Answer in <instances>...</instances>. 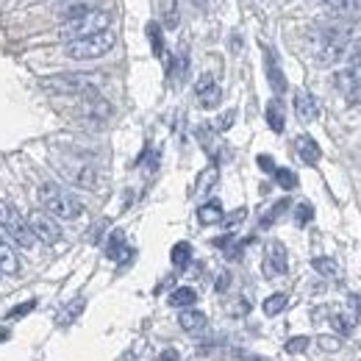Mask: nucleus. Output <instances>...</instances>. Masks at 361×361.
I'll list each match as a JSON object with an SVG mask.
<instances>
[{
	"label": "nucleus",
	"instance_id": "nucleus-15",
	"mask_svg": "<svg viewBox=\"0 0 361 361\" xmlns=\"http://www.w3.org/2000/svg\"><path fill=\"white\" fill-rule=\"evenodd\" d=\"M20 270V259L12 248V242L6 237H0V272L3 275H14Z\"/></svg>",
	"mask_w": 361,
	"mask_h": 361
},
{
	"label": "nucleus",
	"instance_id": "nucleus-1",
	"mask_svg": "<svg viewBox=\"0 0 361 361\" xmlns=\"http://www.w3.org/2000/svg\"><path fill=\"white\" fill-rule=\"evenodd\" d=\"M39 203L53 220H78V217L84 214V203L72 192H67L64 186L53 184V181L39 186Z\"/></svg>",
	"mask_w": 361,
	"mask_h": 361
},
{
	"label": "nucleus",
	"instance_id": "nucleus-16",
	"mask_svg": "<svg viewBox=\"0 0 361 361\" xmlns=\"http://www.w3.org/2000/svg\"><path fill=\"white\" fill-rule=\"evenodd\" d=\"M325 9H328L331 17H344V20H350V17L361 14V0H328Z\"/></svg>",
	"mask_w": 361,
	"mask_h": 361
},
{
	"label": "nucleus",
	"instance_id": "nucleus-13",
	"mask_svg": "<svg viewBox=\"0 0 361 361\" xmlns=\"http://www.w3.org/2000/svg\"><path fill=\"white\" fill-rule=\"evenodd\" d=\"M333 84H336V89H342L344 95H350L355 87H361V64H350L347 69L336 72Z\"/></svg>",
	"mask_w": 361,
	"mask_h": 361
},
{
	"label": "nucleus",
	"instance_id": "nucleus-2",
	"mask_svg": "<svg viewBox=\"0 0 361 361\" xmlns=\"http://www.w3.org/2000/svg\"><path fill=\"white\" fill-rule=\"evenodd\" d=\"M103 76L100 72H58V76H50V78H42V87L47 92H56V95H89V92H98Z\"/></svg>",
	"mask_w": 361,
	"mask_h": 361
},
{
	"label": "nucleus",
	"instance_id": "nucleus-4",
	"mask_svg": "<svg viewBox=\"0 0 361 361\" xmlns=\"http://www.w3.org/2000/svg\"><path fill=\"white\" fill-rule=\"evenodd\" d=\"M0 231L6 234L9 242H14L17 248H25V250H31L34 242H36L28 220L17 211V206L9 203V200H0Z\"/></svg>",
	"mask_w": 361,
	"mask_h": 361
},
{
	"label": "nucleus",
	"instance_id": "nucleus-32",
	"mask_svg": "<svg viewBox=\"0 0 361 361\" xmlns=\"http://www.w3.org/2000/svg\"><path fill=\"white\" fill-rule=\"evenodd\" d=\"M286 208H289V200H281V203H275V206H272V211H270V214L264 217V220H261V226H264V228H267V226H272V223L278 220V217H281Z\"/></svg>",
	"mask_w": 361,
	"mask_h": 361
},
{
	"label": "nucleus",
	"instance_id": "nucleus-6",
	"mask_svg": "<svg viewBox=\"0 0 361 361\" xmlns=\"http://www.w3.org/2000/svg\"><path fill=\"white\" fill-rule=\"evenodd\" d=\"M58 173L78 189H98V170L89 162L81 159H61L58 162Z\"/></svg>",
	"mask_w": 361,
	"mask_h": 361
},
{
	"label": "nucleus",
	"instance_id": "nucleus-36",
	"mask_svg": "<svg viewBox=\"0 0 361 361\" xmlns=\"http://www.w3.org/2000/svg\"><path fill=\"white\" fill-rule=\"evenodd\" d=\"M214 181H217V170L211 167V170H206V173L200 175V181H197V192H206L208 184H214Z\"/></svg>",
	"mask_w": 361,
	"mask_h": 361
},
{
	"label": "nucleus",
	"instance_id": "nucleus-23",
	"mask_svg": "<svg viewBox=\"0 0 361 361\" xmlns=\"http://www.w3.org/2000/svg\"><path fill=\"white\" fill-rule=\"evenodd\" d=\"M311 267H314L320 275H325V278H336V275H339V264H336L333 259H328V256H317V259L311 261Z\"/></svg>",
	"mask_w": 361,
	"mask_h": 361
},
{
	"label": "nucleus",
	"instance_id": "nucleus-41",
	"mask_svg": "<svg viewBox=\"0 0 361 361\" xmlns=\"http://www.w3.org/2000/svg\"><path fill=\"white\" fill-rule=\"evenodd\" d=\"M259 167H261L264 173H275V164H272L270 156H259Z\"/></svg>",
	"mask_w": 361,
	"mask_h": 361
},
{
	"label": "nucleus",
	"instance_id": "nucleus-14",
	"mask_svg": "<svg viewBox=\"0 0 361 361\" xmlns=\"http://www.w3.org/2000/svg\"><path fill=\"white\" fill-rule=\"evenodd\" d=\"M178 325H181L186 333H203L206 325H208V317H206L203 311H197V309H184V311L178 314Z\"/></svg>",
	"mask_w": 361,
	"mask_h": 361
},
{
	"label": "nucleus",
	"instance_id": "nucleus-28",
	"mask_svg": "<svg viewBox=\"0 0 361 361\" xmlns=\"http://www.w3.org/2000/svg\"><path fill=\"white\" fill-rule=\"evenodd\" d=\"M186 67H189V56H186V47L178 50V58H175V67H173V76L175 81H181L186 76Z\"/></svg>",
	"mask_w": 361,
	"mask_h": 361
},
{
	"label": "nucleus",
	"instance_id": "nucleus-45",
	"mask_svg": "<svg viewBox=\"0 0 361 361\" xmlns=\"http://www.w3.org/2000/svg\"><path fill=\"white\" fill-rule=\"evenodd\" d=\"M350 61H353V64H361V45H358V47L350 53Z\"/></svg>",
	"mask_w": 361,
	"mask_h": 361
},
{
	"label": "nucleus",
	"instance_id": "nucleus-29",
	"mask_svg": "<svg viewBox=\"0 0 361 361\" xmlns=\"http://www.w3.org/2000/svg\"><path fill=\"white\" fill-rule=\"evenodd\" d=\"M317 344H320V350H325V353H336V350H342V339H339V336H328V333L317 336Z\"/></svg>",
	"mask_w": 361,
	"mask_h": 361
},
{
	"label": "nucleus",
	"instance_id": "nucleus-8",
	"mask_svg": "<svg viewBox=\"0 0 361 361\" xmlns=\"http://www.w3.org/2000/svg\"><path fill=\"white\" fill-rule=\"evenodd\" d=\"M28 226L34 231V239H39L45 245H56L61 239V228H58V223L53 220L47 211H34L28 217Z\"/></svg>",
	"mask_w": 361,
	"mask_h": 361
},
{
	"label": "nucleus",
	"instance_id": "nucleus-35",
	"mask_svg": "<svg viewBox=\"0 0 361 361\" xmlns=\"http://www.w3.org/2000/svg\"><path fill=\"white\" fill-rule=\"evenodd\" d=\"M309 347V336H292V339H286V350L289 353H303Z\"/></svg>",
	"mask_w": 361,
	"mask_h": 361
},
{
	"label": "nucleus",
	"instance_id": "nucleus-37",
	"mask_svg": "<svg viewBox=\"0 0 361 361\" xmlns=\"http://www.w3.org/2000/svg\"><path fill=\"white\" fill-rule=\"evenodd\" d=\"M31 309H36V300H25L23 306H17V309H12L9 311V320H17V317H25Z\"/></svg>",
	"mask_w": 361,
	"mask_h": 361
},
{
	"label": "nucleus",
	"instance_id": "nucleus-10",
	"mask_svg": "<svg viewBox=\"0 0 361 361\" xmlns=\"http://www.w3.org/2000/svg\"><path fill=\"white\" fill-rule=\"evenodd\" d=\"M289 270V261H286V248L281 242H270L267 245V256H264V275L267 278H278Z\"/></svg>",
	"mask_w": 361,
	"mask_h": 361
},
{
	"label": "nucleus",
	"instance_id": "nucleus-5",
	"mask_svg": "<svg viewBox=\"0 0 361 361\" xmlns=\"http://www.w3.org/2000/svg\"><path fill=\"white\" fill-rule=\"evenodd\" d=\"M117 45V34L111 28L100 31V34H92V36H84V39H76V42H67L64 45V53L76 61H92V58H100L106 56L111 47Z\"/></svg>",
	"mask_w": 361,
	"mask_h": 361
},
{
	"label": "nucleus",
	"instance_id": "nucleus-25",
	"mask_svg": "<svg viewBox=\"0 0 361 361\" xmlns=\"http://www.w3.org/2000/svg\"><path fill=\"white\" fill-rule=\"evenodd\" d=\"M267 122H270V128H272L275 133H281V131H283V111H281L278 100H272V103L267 106Z\"/></svg>",
	"mask_w": 361,
	"mask_h": 361
},
{
	"label": "nucleus",
	"instance_id": "nucleus-9",
	"mask_svg": "<svg viewBox=\"0 0 361 361\" xmlns=\"http://www.w3.org/2000/svg\"><path fill=\"white\" fill-rule=\"evenodd\" d=\"M195 95H197L200 109H214V106H220V100H223V89H220V84H217L214 76H208V72L197 78V84H195Z\"/></svg>",
	"mask_w": 361,
	"mask_h": 361
},
{
	"label": "nucleus",
	"instance_id": "nucleus-40",
	"mask_svg": "<svg viewBox=\"0 0 361 361\" xmlns=\"http://www.w3.org/2000/svg\"><path fill=\"white\" fill-rule=\"evenodd\" d=\"M217 292H226V289H228V272H220V275H217Z\"/></svg>",
	"mask_w": 361,
	"mask_h": 361
},
{
	"label": "nucleus",
	"instance_id": "nucleus-27",
	"mask_svg": "<svg viewBox=\"0 0 361 361\" xmlns=\"http://www.w3.org/2000/svg\"><path fill=\"white\" fill-rule=\"evenodd\" d=\"M189 259H192V245H189V242H178V245L173 248V264L181 270V267L189 264Z\"/></svg>",
	"mask_w": 361,
	"mask_h": 361
},
{
	"label": "nucleus",
	"instance_id": "nucleus-19",
	"mask_svg": "<svg viewBox=\"0 0 361 361\" xmlns=\"http://www.w3.org/2000/svg\"><path fill=\"white\" fill-rule=\"evenodd\" d=\"M295 148H298V156H300L306 164H317V162H320V156H322L320 144H317L311 136H306V133L295 139Z\"/></svg>",
	"mask_w": 361,
	"mask_h": 361
},
{
	"label": "nucleus",
	"instance_id": "nucleus-21",
	"mask_svg": "<svg viewBox=\"0 0 361 361\" xmlns=\"http://www.w3.org/2000/svg\"><path fill=\"white\" fill-rule=\"evenodd\" d=\"M162 20H164V28H178V0H162Z\"/></svg>",
	"mask_w": 361,
	"mask_h": 361
},
{
	"label": "nucleus",
	"instance_id": "nucleus-20",
	"mask_svg": "<svg viewBox=\"0 0 361 361\" xmlns=\"http://www.w3.org/2000/svg\"><path fill=\"white\" fill-rule=\"evenodd\" d=\"M173 309H192V303H197V292L192 286H178L175 292L170 295V300H167Z\"/></svg>",
	"mask_w": 361,
	"mask_h": 361
},
{
	"label": "nucleus",
	"instance_id": "nucleus-17",
	"mask_svg": "<svg viewBox=\"0 0 361 361\" xmlns=\"http://www.w3.org/2000/svg\"><path fill=\"white\" fill-rule=\"evenodd\" d=\"M197 220L200 226H217V223H223L226 220V211L220 206V200H208L197 208Z\"/></svg>",
	"mask_w": 361,
	"mask_h": 361
},
{
	"label": "nucleus",
	"instance_id": "nucleus-30",
	"mask_svg": "<svg viewBox=\"0 0 361 361\" xmlns=\"http://www.w3.org/2000/svg\"><path fill=\"white\" fill-rule=\"evenodd\" d=\"M148 36H151V45H153L156 56H162V53H164V45H162V28H159L156 23L148 25Z\"/></svg>",
	"mask_w": 361,
	"mask_h": 361
},
{
	"label": "nucleus",
	"instance_id": "nucleus-31",
	"mask_svg": "<svg viewBox=\"0 0 361 361\" xmlns=\"http://www.w3.org/2000/svg\"><path fill=\"white\" fill-rule=\"evenodd\" d=\"M353 322H355V320H350V317H344V314H333V317H331V325H333L339 333H353Z\"/></svg>",
	"mask_w": 361,
	"mask_h": 361
},
{
	"label": "nucleus",
	"instance_id": "nucleus-33",
	"mask_svg": "<svg viewBox=\"0 0 361 361\" xmlns=\"http://www.w3.org/2000/svg\"><path fill=\"white\" fill-rule=\"evenodd\" d=\"M81 311H84V300L78 298V300H72V306L67 309V314H61V322H64V325H69V322L76 320V317H78Z\"/></svg>",
	"mask_w": 361,
	"mask_h": 361
},
{
	"label": "nucleus",
	"instance_id": "nucleus-18",
	"mask_svg": "<svg viewBox=\"0 0 361 361\" xmlns=\"http://www.w3.org/2000/svg\"><path fill=\"white\" fill-rule=\"evenodd\" d=\"M264 64H267V78H270V87L281 95L283 89H286V78H283V72H281V67H278V61H275V53L267 47L264 50Z\"/></svg>",
	"mask_w": 361,
	"mask_h": 361
},
{
	"label": "nucleus",
	"instance_id": "nucleus-39",
	"mask_svg": "<svg viewBox=\"0 0 361 361\" xmlns=\"http://www.w3.org/2000/svg\"><path fill=\"white\" fill-rule=\"evenodd\" d=\"M245 214H248L245 208H239V211H234V217H228V220H226V226H231V228H234L237 223H242V220H245Z\"/></svg>",
	"mask_w": 361,
	"mask_h": 361
},
{
	"label": "nucleus",
	"instance_id": "nucleus-34",
	"mask_svg": "<svg viewBox=\"0 0 361 361\" xmlns=\"http://www.w3.org/2000/svg\"><path fill=\"white\" fill-rule=\"evenodd\" d=\"M311 217H314V208H311L309 203H300L298 211H295V223H298V226H306V223L311 220Z\"/></svg>",
	"mask_w": 361,
	"mask_h": 361
},
{
	"label": "nucleus",
	"instance_id": "nucleus-11",
	"mask_svg": "<svg viewBox=\"0 0 361 361\" xmlns=\"http://www.w3.org/2000/svg\"><path fill=\"white\" fill-rule=\"evenodd\" d=\"M295 111H298V117L303 120V122H314L317 117H320V103H317V98L311 95V92H298L295 95Z\"/></svg>",
	"mask_w": 361,
	"mask_h": 361
},
{
	"label": "nucleus",
	"instance_id": "nucleus-3",
	"mask_svg": "<svg viewBox=\"0 0 361 361\" xmlns=\"http://www.w3.org/2000/svg\"><path fill=\"white\" fill-rule=\"evenodd\" d=\"M111 25V14L106 9H92L81 17H72V20H64L61 28H58V36L64 42H76V39H84V36H92V34H100Z\"/></svg>",
	"mask_w": 361,
	"mask_h": 361
},
{
	"label": "nucleus",
	"instance_id": "nucleus-24",
	"mask_svg": "<svg viewBox=\"0 0 361 361\" xmlns=\"http://www.w3.org/2000/svg\"><path fill=\"white\" fill-rule=\"evenodd\" d=\"M272 175H275L278 186H281V189H286V192L298 186V175H295L292 170H286V167H275V173H272Z\"/></svg>",
	"mask_w": 361,
	"mask_h": 361
},
{
	"label": "nucleus",
	"instance_id": "nucleus-42",
	"mask_svg": "<svg viewBox=\"0 0 361 361\" xmlns=\"http://www.w3.org/2000/svg\"><path fill=\"white\" fill-rule=\"evenodd\" d=\"M159 361H181V358H178V350L170 347V350H164V353L159 355Z\"/></svg>",
	"mask_w": 361,
	"mask_h": 361
},
{
	"label": "nucleus",
	"instance_id": "nucleus-7",
	"mask_svg": "<svg viewBox=\"0 0 361 361\" xmlns=\"http://www.w3.org/2000/svg\"><path fill=\"white\" fill-rule=\"evenodd\" d=\"M78 114H81V120H84L87 125H92V128H103V125L111 120L114 109H111V103H109L100 92H89V95L81 98Z\"/></svg>",
	"mask_w": 361,
	"mask_h": 361
},
{
	"label": "nucleus",
	"instance_id": "nucleus-12",
	"mask_svg": "<svg viewBox=\"0 0 361 361\" xmlns=\"http://www.w3.org/2000/svg\"><path fill=\"white\" fill-rule=\"evenodd\" d=\"M350 45H339V42H320L317 45V64L328 67V64H336L347 56Z\"/></svg>",
	"mask_w": 361,
	"mask_h": 361
},
{
	"label": "nucleus",
	"instance_id": "nucleus-22",
	"mask_svg": "<svg viewBox=\"0 0 361 361\" xmlns=\"http://www.w3.org/2000/svg\"><path fill=\"white\" fill-rule=\"evenodd\" d=\"M286 303H289V298H286L283 292H275V295H270V298L264 300V314H267V317H278V314L286 309Z\"/></svg>",
	"mask_w": 361,
	"mask_h": 361
},
{
	"label": "nucleus",
	"instance_id": "nucleus-43",
	"mask_svg": "<svg viewBox=\"0 0 361 361\" xmlns=\"http://www.w3.org/2000/svg\"><path fill=\"white\" fill-rule=\"evenodd\" d=\"M347 303H350V309L361 317V295H350V300H347Z\"/></svg>",
	"mask_w": 361,
	"mask_h": 361
},
{
	"label": "nucleus",
	"instance_id": "nucleus-44",
	"mask_svg": "<svg viewBox=\"0 0 361 361\" xmlns=\"http://www.w3.org/2000/svg\"><path fill=\"white\" fill-rule=\"evenodd\" d=\"M347 100H350L353 106H358V103H361V87H355V89L347 95Z\"/></svg>",
	"mask_w": 361,
	"mask_h": 361
},
{
	"label": "nucleus",
	"instance_id": "nucleus-38",
	"mask_svg": "<svg viewBox=\"0 0 361 361\" xmlns=\"http://www.w3.org/2000/svg\"><path fill=\"white\" fill-rule=\"evenodd\" d=\"M234 120H237V111H234V109H231V111H226V114H223V117H220V120H217V128H220V131H228V128H231V122H234Z\"/></svg>",
	"mask_w": 361,
	"mask_h": 361
},
{
	"label": "nucleus",
	"instance_id": "nucleus-26",
	"mask_svg": "<svg viewBox=\"0 0 361 361\" xmlns=\"http://www.w3.org/2000/svg\"><path fill=\"white\" fill-rule=\"evenodd\" d=\"M122 250H125V237H122L120 231H114L111 239H109V245H106V253H109V259L120 261V259H122Z\"/></svg>",
	"mask_w": 361,
	"mask_h": 361
}]
</instances>
